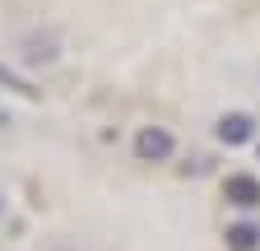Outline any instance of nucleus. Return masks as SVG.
Returning a JSON list of instances; mask_svg holds the SVG:
<instances>
[{"label":"nucleus","mask_w":260,"mask_h":251,"mask_svg":"<svg viewBox=\"0 0 260 251\" xmlns=\"http://www.w3.org/2000/svg\"><path fill=\"white\" fill-rule=\"evenodd\" d=\"M177 153V135L168 125H140L135 131V159L140 163H168Z\"/></svg>","instance_id":"f257e3e1"},{"label":"nucleus","mask_w":260,"mask_h":251,"mask_svg":"<svg viewBox=\"0 0 260 251\" xmlns=\"http://www.w3.org/2000/svg\"><path fill=\"white\" fill-rule=\"evenodd\" d=\"M214 131H218L223 144H233V149H237V144H251V140H255V116H251V112H223Z\"/></svg>","instance_id":"f03ea898"},{"label":"nucleus","mask_w":260,"mask_h":251,"mask_svg":"<svg viewBox=\"0 0 260 251\" xmlns=\"http://www.w3.org/2000/svg\"><path fill=\"white\" fill-rule=\"evenodd\" d=\"M223 196H228V205H237V209H255L260 205V177L233 172V177L223 181Z\"/></svg>","instance_id":"7ed1b4c3"},{"label":"nucleus","mask_w":260,"mask_h":251,"mask_svg":"<svg viewBox=\"0 0 260 251\" xmlns=\"http://www.w3.org/2000/svg\"><path fill=\"white\" fill-rule=\"evenodd\" d=\"M60 56V38L51 33H28L23 38V66H51V60Z\"/></svg>","instance_id":"20e7f679"},{"label":"nucleus","mask_w":260,"mask_h":251,"mask_svg":"<svg viewBox=\"0 0 260 251\" xmlns=\"http://www.w3.org/2000/svg\"><path fill=\"white\" fill-rule=\"evenodd\" d=\"M228 251H260V228L255 224H233L228 228Z\"/></svg>","instance_id":"39448f33"},{"label":"nucleus","mask_w":260,"mask_h":251,"mask_svg":"<svg viewBox=\"0 0 260 251\" xmlns=\"http://www.w3.org/2000/svg\"><path fill=\"white\" fill-rule=\"evenodd\" d=\"M0 214H5V196H0Z\"/></svg>","instance_id":"423d86ee"}]
</instances>
